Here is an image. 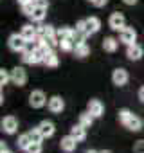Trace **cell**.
<instances>
[{"label":"cell","mask_w":144,"mask_h":153,"mask_svg":"<svg viewBox=\"0 0 144 153\" xmlns=\"http://www.w3.org/2000/svg\"><path fill=\"white\" fill-rule=\"evenodd\" d=\"M9 49L11 51H15V52H24V49H25V45H27V40L22 36V34H11L9 36Z\"/></svg>","instance_id":"1"},{"label":"cell","mask_w":144,"mask_h":153,"mask_svg":"<svg viewBox=\"0 0 144 153\" xmlns=\"http://www.w3.org/2000/svg\"><path fill=\"white\" fill-rule=\"evenodd\" d=\"M11 81L15 85H18V87H24L27 83V74H25V70L22 67H15L11 70Z\"/></svg>","instance_id":"2"},{"label":"cell","mask_w":144,"mask_h":153,"mask_svg":"<svg viewBox=\"0 0 144 153\" xmlns=\"http://www.w3.org/2000/svg\"><path fill=\"white\" fill-rule=\"evenodd\" d=\"M29 103H31L33 108H42L47 103V97H45V94L42 90H33L29 94Z\"/></svg>","instance_id":"3"},{"label":"cell","mask_w":144,"mask_h":153,"mask_svg":"<svg viewBox=\"0 0 144 153\" xmlns=\"http://www.w3.org/2000/svg\"><path fill=\"white\" fill-rule=\"evenodd\" d=\"M119 36H121V42H122V43L131 45V43H135V40H137V31L131 29V27H122V29L119 31Z\"/></svg>","instance_id":"4"},{"label":"cell","mask_w":144,"mask_h":153,"mask_svg":"<svg viewBox=\"0 0 144 153\" xmlns=\"http://www.w3.org/2000/svg\"><path fill=\"white\" fill-rule=\"evenodd\" d=\"M99 27H101V22H99V18H96V16L85 18V34H87V36H90V34H96V33L99 31Z\"/></svg>","instance_id":"5"},{"label":"cell","mask_w":144,"mask_h":153,"mask_svg":"<svg viewBox=\"0 0 144 153\" xmlns=\"http://www.w3.org/2000/svg\"><path fill=\"white\" fill-rule=\"evenodd\" d=\"M47 106H49V110H50L52 114H61L63 108H65V101H63L59 96H52V97L49 99Z\"/></svg>","instance_id":"6"},{"label":"cell","mask_w":144,"mask_h":153,"mask_svg":"<svg viewBox=\"0 0 144 153\" xmlns=\"http://www.w3.org/2000/svg\"><path fill=\"white\" fill-rule=\"evenodd\" d=\"M112 81H114V85H117V87L126 85V83H128V72H126L124 68H115L114 74H112Z\"/></svg>","instance_id":"7"},{"label":"cell","mask_w":144,"mask_h":153,"mask_svg":"<svg viewBox=\"0 0 144 153\" xmlns=\"http://www.w3.org/2000/svg\"><path fill=\"white\" fill-rule=\"evenodd\" d=\"M16 128H18V121H16L13 115H7V117L2 119V130H4L6 133L13 135V133L16 131Z\"/></svg>","instance_id":"8"},{"label":"cell","mask_w":144,"mask_h":153,"mask_svg":"<svg viewBox=\"0 0 144 153\" xmlns=\"http://www.w3.org/2000/svg\"><path fill=\"white\" fill-rule=\"evenodd\" d=\"M142 54H144V51H142V47H140V45H137V43L128 45V51H126L128 59H131V61H139V59L142 58Z\"/></svg>","instance_id":"9"},{"label":"cell","mask_w":144,"mask_h":153,"mask_svg":"<svg viewBox=\"0 0 144 153\" xmlns=\"http://www.w3.org/2000/svg\"><path fill=\"white\" fill-rule=\"evenodd\" d=\"M76 144H78V140L72 137V135H67V137H63V139L59 140L61 149L67 151V153H72V151H74V149H76Z\"/></svg>","instance_id":"10"},{"label":"cell","mask_w":144,"mask_h":153,"mask_svg":"<svg viewBox=\"0 0 144 153\" xmlns=\"http://www.w3.org/2000/svg\"><path fill=\"white\" fill-rule=\"evenodd\" d=\"M108 24H110V27H112L114 31H121L122 27H126V25H124V16H122L121 13H114V15L110 16V20H108Z\"/></svg>","instance_id":"11"},{"label":"cell","mask_w":144,"mask_h":153,"mask_svg":"<svg viewBox=\"0 0 144 153\" xmlns=\"http://www.w3.org/2000/svg\"><path fill=\"white\" fill-rule=\"evenodd\" d=\"M88 112H90L94 117H101L103 112H105V106H103V103H101L99 99H90V103H88Z\"/></svg>","instance_id":"12"},{"label":"cell","mask_w":144,"mask_h":153,"mask_svg":"<svg viewBox=\"0 0 144 153\" xmlns=\"http://www.w3.org/2000/svg\"><path fill=\"white\" fill-rule=\"evenodd\" d=\"M87 128L83 126V124H76V126H72V130H70V135L74 137L78 142H81V140H85L87 139V131H85Z\"/></svg>","instance_id":"13"},{"label":"cell","mask_w":144,"mask_h":153,"mask_svg":"<svg viewBox=\"0 0 144 153\" xmlns=\"http://www.w3.org/2000/svg\"><path fill=\"white\" fill-rule=\"evenodd\" d=\"M20 34L29 42V40H34V38L38 36V31H36V27H34L33 24H27V25L22 27V33H20Z\"/></svg>","instance_id":"14"},{"label":"cell","mask_w":144,"mask_h":153,"mask_svg":"<svg viewBox=\"0 0 144 153\" xmlns=\"http://www.w3.org/2000/svg\"><path fill=\"white\" fill-rule=\"evenodd\" d=\"M38 130L42 131L43 137H52V135H54V124H52L50 121H42V123L38 124Z\"/></svg>","instance_id":"15"},{"label":"cell","mask_w":144,"mask_h":153,"mask_svg":"<svg viewBox=\"0 0 144 153\" xmlns=\"http://www.w3.org/2000/svg\"><path fill=\"white\" fill-rule=\"evenodd\" d=\"M128 130H131V131H139L140 128H142V119L140 117H137V115H131L128 121H126V124H124Z\"/></svg>","instance_id":"16"},{"label":"cell","mask_w":144,"mask_h":153,"mask_svg":"<svg viewBox=\"0 0 144 153\" xmlns=\"http://www.w3.org/2000/svg\"><path fill=\"white\" fill-rule=\"evenodd\" d=\"M45 15H47V7H45V6H34L31 18H33L34 22H43Z\"/></svg>","instance_id":"17"},{"label":"cell","mask_w":144,"mask_h":153,"mask_svg":"<svg viewBox=\"0 0 144 153\" xmlns=\"http://www.w3.org/2000/svg\"><path fill=\"white\" fill-rule=\"evenodd\" d=\"M103 49H105L106 52H115V51H117V40H115L114 36H106V38L103 40Z\"/></svg>","instance_id":"18"},{"label":"cell","mask_w":144,"mask_h":153,"mask_svg":"<svg viewBox=\"0 0 144 153\" xmlns=\"http://www.w3.org/2000/svg\"><path fill=\"white\" fill-rule=\"evenodd\" d=\"M43 65H47V67H58V56H56L54 51H50V52L45 54V58H43Z\"/></svg>","instance_id":"19"},{"label":"cell","mask_w":144,"mask_h":153,"mask_svg":"<svg viewBox=\"0 0 144 153\" xmlns=\"http://www.w3.org/2000/svg\"><path fill=\"white\" fill-rule=\"evenodd\" d=\"M56 34H58V40L61 42V40H68V38H72V36H74V31H72L70 27H61V29L56 31Z\"/></svg>","instance_id":"20"},{"label":"cell","mask_w":144,"mask_h":153,"mask_svg":"<svg viewBox=\"0 0 144 153\" xmlns=\"http://www.w3.org/2000/svg\"><path fill=\"white\" fill-rule=\"evenodd\" d=\"M74 52H76L78 58H87V56L90 54V47H88L87 43H81V45H78V47L74 49Z\"/></svg>","instance_id":"21"},{"label":"cell","mask_w":144,"mask_h":153,"mask_svg":"<svg viewBox=\"0 0 144 153\" xmlns=\"http://www.w3.org/2000/svg\"><path fill=\"white\" fill-rule=\"evenodd\" d=\"M16 144H18V148H20V149L27 151V148L31 146V137H29V133H25V135H20Z\"/></svg>","instance_id":"22"},{"label":"cell","mask_w":144,"mask_h":153,"mask_svg":"<svg viewBox=\"0 0 144 153\" xmlns=\"http://www.w3.org/2000/svg\"><path fill=\"white\" fill-rule=\"evenodd\" d=\"M96 117L90 114V112H87V114H81L79 115V124H83L85 128H90V124H92V121H94Z\"/></svg>","instance_id":"23"},{"label":"cell","mask_w":144,"mask_h":153,"mask_svg":"<svg viewBox=\"0 0 144 153\" xmlns=\"http://www.w3.org/2000/svg\"><path fill=\"white\" fill-rule=\"evenodd\" d=\"M59 47H61V51L68 52V51H74L76 49V43H74V40H72V38H68V40H61L59 42Z\"/></svg>","instance_id":"24"},{"label":"cell","mask_w":144,"mask_h":153,"mask_svg":"<svg viewBox=\"0 0 144 153\" xmlns=\"http://www.w3.org/2000/svg\"><path fill=\"white\" fill-rule=\"evenodd\" d=\"M29 137H31V142H40V144H42V140L45 139L38 128H33V130L29 131Z\"/></svg>","instance_id":"25"},{"label":"cell","mask_w":144,"mask_h":153,"mask_svg":"<svg viewBox=\"0 0 144 153\" xmlns=\"http://www.w3.org/2000/svg\"><path fill=\"white\" fill-rule=\"evenodd\" d=\"M9 81H11V72H7V70L2 68V70H0V85L4 87V85H7Z\"/></svg>","instance_id":"26"},{"label":"cell","mask_w":144,"mask_h":153,"mask_svg":"<svg viewBox=\"0 0 144 153\" xmlns=\"http://www.w3.org/2000/svg\"><path fill=\"white\" fill-rule=\"evenodd\" d=\"M133 114L130 112V110H126V108H122V110H119V121L122 123V124H126V121L131 117Z\"/></svg>","instance_id":"27"},{"label":"cell","mask_w":144,"mask_h":153,"mask_svg":"<svg viewBox=\"0 0 144 153\" xmlns=\"http://www.w3.org/2000/svg\"><path fill=\"white\" fill-rule=\"evenodd\" d=\"M34 2H27V4H22V11H24V15H27V16H31L33 15V9H34Z\"/></svg>","instance_id":"28"},{"label":"cell","mask_w":144,"mask_h":153,"mask_svg":"<svg viewBox=\"0 0 144 153\" xmlns=\"http://www.w3.org/2000/svg\"><path fill=\"white\" fill-rule=\"evenodd\" d=\"M27 153H42V144L40 142H31V146L27 148Z\"/></svg>","instance_id":"29"},{"label":"cell","mask_w":144,"mask_h":153,"mask_svg":"<svg viewBox=\"0 0 144 153\" xmlns=\"http://www.w3.org/2000/svg\"><path fill=\"white\" fill-rule=\"evenodd\" d=\"M135 153H144V140H137V144L133 146Z\"/></svg>","instance_id":"30"},{"label":"cell","mask_w":144,"mask_h":153,"mask_svg":"<svg viewBox=\"0 0 144 153\" xmlns=\"http://www.w3.org/2000/svg\"><path fill=\"white\" fill-rule=\"evenodd\" d=\"M92 4H94L96 7H105V6L108 4V0H92Z\"/></svg>","instance_id":"31"},{"label":"cell","mask_w":144,"mask_h":153,"mask_svg":"<svg viewBox=\"0 0 144 153\" xmlns=\"http://www.w3.org/2000/svg\"><path fill=\"white\" fill-rule=\"evenodd\" d=\"M9 149H7V146H6V142H2L0 144V153H7Z\"/></svg>","instance_id":"32"},{"label":"cell","mask_w":144,"mask_h":153,"mask_svg":"<svg viewBox=\"0 0 144 153\" xmlns=\"http://www.w3.org/2000/svg\"><path fill=\"white\" fill-rule=\"evenodd\" d=\"M122 2H124L126 6H135V4L139 2V0H122Z\"/></svg>","instance_id":"33"},{"label":"cell","mask_w":144,"mask_h":153,"mask_svg":"<svg viewBox=\"0 0 144 153\" xmlns=\"http://www.w3.org/2000/svg\"><path fill=\"white\" fill-rule=\"evenodd\" d=\"M34 4H36V6H45V7H47V0H34Z\"/></svg>","instance_id":"34"},{"label":"cell","mask_w":144,"mask_h":153,"mask_svg":"<svg viewBox=\"0 0 144 153\" xmlns=\"http://www.w3.org/2000/svg\"><path fill=\"white\" fill-rule=\"evenodd\" d=\"M139 99H140V101L144 103V87H142V88L139 90Z\"/></svg>","instance_id":"35"},{"label":"cell","mask_w":144,"mask_h":153,"mask_svg":"<svg viewBox=\"0 0 144 153\" xmlns=\"http://www.w3.org/2000/svg\"><path fill=\"white\" fill-rule=\"evenodd\" d=\"M20 4H27V2H34V0H18Z\"/></svg>","instance_id":"36"},{"label":"cell","mask_w":144,"mask_h":153,"mask_svg":"<svg viewBox=\"0 0 144 153\" xmlns=\"http://www.w3.org/2000/svg\"><path fill=\"white\" fill-rule=\"evenodd\" d=\"M87 153H99V151H96V149H90V151H87Z\"/></svg>","instance_id":"37"},{"label":"cell","mask_w":144,"mask_h":153,"mask_svg":"<svg viewBox=\"0 0 144 153\" xmlns=\"http://www.w3.org/2000/svg\"><path fill=\"white\" fill-rule=\"evenodd\" d=\"M99 153H110V151H99Z\"/></svg>","instance_id":"38"},{"label":"cell","mask_w":144,"mask_h":153,"mask_svg":"<svg viewBox=\"0 0 144 153\" xmlns=\"http://www.w3.org/2000/svg\"><path fill=\"white\" fill-rule=\"evenodd\" d=\"M90 2H92V0H90Z\"/></svg>","instance_id":"39"},{"label":"cell","mask_w":144,"mask_h":153,"mask_svg":"<svg viewBox=\"0 0 144 153\" xmlns=\"http://www.w3.org/2000/svg\"><path fill=\"white\" fill-rule=\"evenodd\" d=\"M7 153H9V151H7Z\"/></svg>","instance_id":"40"}]
</instances>
